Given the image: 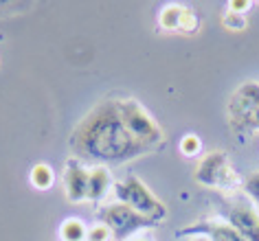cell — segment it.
Instances as JSON below:
<instances>
[{
    "mask_svg": "<svg viewBox=\"0 0 259 241\" xmlns=\"http://www.w3.org/2000/svg\"><path fill=\"white\" fill-rule=\"evenodd\" d=\"M73 149L90 162H123L145 152L123 125L116 101L97 106L73 134Z\"/></svg>",
    "mask_w": 259,
    "mask_h": 241,
    "instance_id": "1",
    "label": "cell"
},
{
    "mask_svg": "<svg viewBox=\"0 0 259 241\" xmlns=\"http://www.w3.org/2000/svg\"><path fill=\"white\" fill-rule=\"evenodd\" d=\"M116 112H119L130 136H132L143 149L154 147L156 142H160L163 134H160L158 125L152 121V116L147 114L137 101H130V99L116 101Z\"/></svg>",
    "mask_w": 259,
    "mask_h": 241,
    "instance_id": "2",
    "label": "cell"
},
{
    "mask_svg": "<svg viewBox=\"0 0 259 241\" xmlns=\"http://www.w3.org/2000/svg\"><path fill=\"white\" fill-rule=\"evenodd\" d=\"M116 198L121 200V204L130 206L132 211L143 215L147 219H163L165 217V206L154 198V195L143 186V182L139 178H127L125 182L114 186Z\"/></svg>",
    "mask_w": 259,
    "mask_h": 241,
    "instance_id": "3",
    "label": "cell"
},
{
    "mask_svg": "<svg viewBox=\"0 0 259 241\" xmlns=\"http://www.w3.org/2000/svg\"><path fill=\"white\" fill-rule=\"evenodd\" d=\"M101 217H103V226L108 230H112L116 239H125L132 232H137L139 228L154 224V219L143 217V215H139L137 211H132L125 204H112V206L103 208Z\"/></svg>",
    "mask_w": 259,
    "mask_h": 241,
    "instance_id": "4",
    "label": "cell"
},
{
    "mask_svg": "<svg viewBox=\"0 0 259 241\" xmlns=\"http://www.w3.org/2000/svg\"><path fill=\"white\" fill-rule=\"evenodd\" d=\"M196 182L204 186H224L235 182V175L226 165V156L222 152L206 154L196 169Z\"/></svg>",
    "mask_w": 259,
    "mask_h": 241,
    "instance_id": "5",
    "label": "cell"
},
{
    "mask_svg": "<svg viewBox=\"0 0 259 241\" xmlns=\"http://www.w3.org/2000/svg\"><path fill=\"white\" fill-rule=\"evenodd\" d=\"M229 226L248 241H259V215L252 208L237 204L229 211Z\"/></svg>",
    "mask_w": 259,
    "mask_h": 241,
    "instance_id": "6",
    "label": "cell"
},
{
    "mask_svg": "<svg viewBox=\"0 0 259 241\" xmlns=\"http://www.w3.org/2000/svg\"><path fill=\"white\" fill-rule=\"evenodd\" d=\"M64 188L70 202H79L88 198V171L77 160H70L64 173Z\"/></svg>",
    "mask_w": 259,
    "mask_h": 241,
    "instance_id": "7",
    "label": "cell"
},
{
    "mask_svg": "<svg viewBox=\"0 0 259 241\" xmlns=\"http://www.w3.org/2000/svg\"><path fill=\"white\" fill-rule=\"evenodd\" d=\"M257 103H259V83H244L231 101V114L239 116L244 123L246 116L255 110Z\"/></svg>",
    "mask_w": 259,
    "mask_h": 241,
    "instance_id": "8",
    "label": "cell"
},
{
    "mask_svg": "<svg viewBox=\"0 0 259 241\" xmlns=\"http://www.w3.org/2000/svg\"><path fill=\"white\" fill-rule=\"evenodd\" d=\"M110 186V175L103 167H95L88 173V200H99Z\"/></svg>",
    "mask_w": 259,
    "mask_h": 241,
    "instance_id": "9",
    "label": "cell"
},
{
    "mask_svg": "<svg viewBox=\"0 0 259 241\" xmlns=\"http://www.w3.org/2000/svg\"><path fill=\"white\" fill-rule=\"evenodd\" d=\"M31 184L35 188H42V191L53 186V171H51V167L40 162V165H35L31 169Z\"/></svg>",
    "mask_w": 259,
    "mask_h": 241,
    "instance_id": "10",
    "label": "cell"
},
{
    "mask_svg": "<svg viewBox=\"0 0 259 241\" xmlns=\"http://www.w3.org/2000/svg\"><path fill=\"white\" fill-rule=\"evenodd\" d=\"M206 230L211 232L213 241H248V239H244L235 228H231L229 224H209Z\"/></svg>",
    "mask_w": 259,
    "mask_h": 241,
    "instance_id": "11",
    "label": "cell"
},
{
    "mask_svg": "<svg viewBox=\"0 0 259 241\" xmlns=\"http://www.w3.org/2000/svg\"><path fill=\"white\" fill-rule=\"evenodd\" d=\"M86 237H88V232L79 219H68L62 224V239L64 241H83Z\"/></svg>",
    "mask_w": 259,
    "mask_h": 241,
    "instance_id": "12",
    "label": "cell"
},
{
    "mask_svg": "<svg viewBox=\"0 0 259 241\" xmlns=\"http://www.w3.org/2000/svg\"><path fill=\"white\" fill-rule=\"evenodd\" d=\"M180 16H183L180 7H165L160 14V24L165 29H180Z\"/></svg>",
    "mask_w": 259,
    "mask_h": 241,
    "instance_id": "13",
    "label": "cell"
},
{
    "mask_svg": "<svg viewBox=\"0 0 259 241\" xmlns=\"http://www.w3.org/2000/svg\"><path fill=\"white\" fill-rule=\"evenodd\" d=\"M200 149H202V142H200V138L196 134H189L180 140V152H183L185 156H196Z\"/></svg>",
    "mask_w": 259,
    "mask_h": 241,
    "instance_id": "14",
    "label": "cell"
},
{
    "mask_svg": "<svg viewBox=\"0 0 259 241\" xmlns=\"http://www.w3.org/2000/svg\"><path fill=\"white\" fill-rule=\"evenodd\" d=\"M196 27H198V20H196V16H193V11L183 9V16H180V29L183 31H193Z\"/></svg>",
    "mask_w": 259,
    "mask_h": 241,
    "instance_id": "15",
    "label": "cell"
},
{
    "mask_svg": "<svg viewBox=\"0 0 259 241\" xmlns=\"http://www.w3.org/2000/svg\"><path fill=\"white\" fill-rule=\"evenodd\" d=\"M246 193L250 195L252 200L259 204V173H255V175H250L248 180H246Z\"/></svg>",
    "mask_w": 259,
    "mask_h": 241,
    "instance_id": "16",
    "label": "cell"
},
{
    "mask_svg": "<svg viewBox=\"0 0 259 241\" xmlns=\"http://www.w3.org/2000/svg\"><path fill=\"white\" fill-rule=\"evenodd\" d=\"M108 232H110V230H108L106 226H95L93 230L88 232L86 239H88V241H106V239H108Z\"/></svg>",
    "mask_w": 259,
    "mask_h": 241,
    "instance_id": "17",
    "label": "cell"
},
{
    "mask_svg": "<svg viewBox=\"0 0 259 241\" xmlns=\"http://www.w3.org/2000/svg\"><path fill=\"white\" fill-rule=\"evenodd\" d=\"M224 22H226V27H229V29H244L246 27L244 18H239L235 14H229V16L224 18Z\"/></svg>",
    "mask_w": 259,
    "mask_h": 241,
    "instance_id": "18",
    "label": "cell"
},
{
    "mask_svg": "<svg viewBox=\"0 0 259 241\" xmlns=\"http://www.w3.org/2000/svg\"><path fill=\"white\" fill-rule=\"evenodd\" d=\"M244 125H248V127H259V103L255 106V110H252V112L246 116Z\"/></svg>",
    "mask_w": 259,
    "mask_h": 241,
    "instance_id": "19",
    "label": "cell"
},
{
    "mask_svg": "<svg viewBox=\"0 0 259 241\" xmlns=\"http://www.w3.org/2000/svg\"><path fill=\"white\" fill-rule=\"evenodd\" d=\"M250 3H246V0H233L231 3V9H233V14H239V11H244L246 7H248Z\"/></svg>",
    "mask_w": 259,
    "mask_h": 241,
    "instance_id": "20",
    "label": "cell"
},
{
    "mask_svg": "<svg viewBox=\"0 0 259 241\" xmlns=\"http://www.w3.org/2000/svg\"><path fill=\"white\" fill-rule=\"evenodd\" d=\"M191 241H209V239H204V237H198V239H191Z\"/></svg>",
    "mask_w": 259,
    "mask_h": 241,
    "instance_id": "21",
    "label": "cell"
},
{
    "mask_svg": "<svg viewBox=\"0 0 259 241\" xmlns=\"http://www.w3.org/2000/svg\"><path fill=\"white\" fill-rule=\"evenodd\" d=\"M137 241H145V239H137Z\"/></svg>",
    "mask_w": 259,
    "mask_h": 241,
    "instance_id": "22",
    "label": "cell"
}]
</instances>
